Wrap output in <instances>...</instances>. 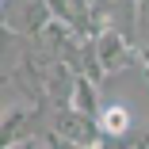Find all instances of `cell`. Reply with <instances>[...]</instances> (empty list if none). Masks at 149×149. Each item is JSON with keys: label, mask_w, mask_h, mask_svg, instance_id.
<instances>
[{"label": "cell", "mask_w": 149, "mask_h": 149, "mask_svg": "<svg viewBox=\"0 0 149 149\" xmlns=\"http://www.w3.org/2000/svg\"><path fill=\"white\" fill-rule=\"evenodd\" d=\"M54 130L65 138V145H84L88 149V145H103L107 141V134L100 126V115H88V111H80L73 103H65L61 111H57Z\"/></svg>", "instance_id": "1"}, {"label": "cell", "mask_w": 149, "mask_h": 149, "mask_svg": "<svg viewBox=\"0 0 149 149\" xmlns=\"http://www.w3.org/2000/svg\"><path fill=\"white\" fill-rule=\"evenodd\" d=\"M54 19L50 0H4V31L8 35H27L38 38L42 27Z\"/></svg>", "instance_id": "2"}, {"label": "cell", "mask_w": 149, "mask_h": 149, "mask_svg": "<svg viewBox=\"0 0 149 149\" xmlns=\"http://www.w3.org/2000/svg\"><path fill=\"white\" fill-rule=\"evenodd\" d=\"M96 54H100V61H103L107 73H118V69H126V65H130L134 46H130V38H126L123 31H111V27H103V31L96 35Z\"/></svg>", "instance_id": "3"}, {"label": "cell", "mask_w": 149, "mask_h": 149, "mask_svg": "<svg viewBox=\"0 0 149 149\" xmlns=\"http://www.w3.org/2000/svg\"><path fill=\"white\" fill-rule=\"evenodd\" d=\"M77 80H80V73L69 65V61H57L50 65V73H46V80H42V96L50 100V103H57V107H65L69 100H73V88H77Z\"/></svg>", "instance_id": "4"}, {"label": "cell", "mask_w": 149, "mask_h": 149, "mask_svg": "<svg viewBox=\"0 0 149 149\" xmlns=\"http://www.w3.org/2000/svg\"><path fill=\"white\" fill-rule=\"evenodd\" d=\"M73 107H80V111H88V115H100L103 107H100V84L92 80V77H84L80 73V80H77V88H73V100H69Z\"/></svg>", "instance_id": "5"}, {"label": "cell", "mask_w": 149, "mask_h": 149, "mask_svg": "<svg viewBox=\"0 0 149 149\" xmlns=\"http://www.w3.org/2000/svg\"><path fill=\"white\" fill-rule=\"evenodd\" d=\"M100 126H103V134H107V141H118V138H126V130H130V115H126V107H103L100 111Z\"/></svg>", "instance_id": "6"}, {"label": "cell", "mask_w": 149, "mask_h": 149, "mask_svg": "<svg viewBox=\"0 0 149 149\" xmlns=\"http://www.w3.org/2000/svg\"><path fill=\"white\" fill-rule=\"evenodd\" d=\"M35 118V111L31 107H12L8 111V118H4V145H15L19 141V134H23V126Z\"/></svg>", "instance_id": "7"}, {"label": "cell", "mask_w": 149, "mask_h": 149, "mask_svg": "<svg viewBox=\"0 0 149 149\" xmlns=\"http://www.w3.org/2000/svg\"><path fill=\"white\" fill-rule=\"evenodd\" d=\"M138 61H141L145 73H149V46H138Z\"/></svg>", "instance_id": "8"}]
</instances>
